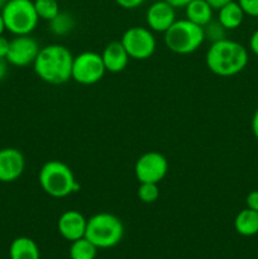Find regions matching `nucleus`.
<instances>
[{
  "mask_svg": "<svg viewBox=\"0 0 258 259\" xmlns=\"http://www.w3.org/2000/svg\"><path fill=\"white\" fill-rule=\"evenodd\" d=\"M73 56L62 45H48L40 48L33 68L38 77L51 85L67 82L72 72Z\"/></svg>",
  "mask_w": 258,
  "mask_h": 259,
  "instance_id": "f257e3e1",
  "label": "nucleus"
},
{
  "mask_svg": "<svg viewBox=\"0 0 258 259\" xmlns=\"http://www.w3.org/2000/svg\"><path fill=\"white\" fill-rule=\"evenodd\" d=\"M248 60L247 48L228 38L211 43L205 56L207 68L222 77H230L242 72L248 65Z\"/></svg>",
  "mask_w": 258,
  "mask_h": 259,
  "instance_id": "f03ea898",
  "label": "nucleus"
},
{
  "mask_svg": "<svg viewBox=\"0 0 258 259\" xmlns=\"http://www.w3.org/2000/svg\"><path fill=\"white\" fill-rule=\"evenodd\" d=\"M38 182L43 191L55 199H63L80 190L72 169L63 162L52 159L40 167Z\"/></svg>",
  "mask_w": 258,
  "mask_h": 259,
  "instance_id": "7ed1b4c3",
  "label": "nucleus"
},
{
  "mask_svg": "<svg viewBox=\"0 0 258 259\" xmlns=\"http://www.w3.org/2000/svg\"><path fill=\"white\" fill-rule=\"evenodd\" d=\"M124 225L116 215L99 212L88 219L85 238H88L98 249H108L121 242Z\"/></svg>",
  "mask_w": 258,
  "mask_h": 259,
  "instance_id": "20e7f679",
  "label": "nucleus"
},
{
  "mask_svg": "<svg viewBox=\"0 0 258 259\" xmlns=\"http://www.w3.org/2000/svg\"><path fill=\"white\" fill-rule=\"evenodd\" d=\"M163 34L166 47L177 55L194 53L205 42L202 27L190 22L186 18L176 20Z\"/></svg>",
  "mask_w": 258,
  "mask_h": 259,
  "instance_id": "39448f33",
  "label": "nucleus"
},
{
  "mask_svg": "<svg viewBox=\"0 0 258 259\" xmlns=\"http://www.w3.org/2000/svg\"><path fill=\"white\" fill-rule=\"evenodd\" d=\"M0 13L7 30L14 35L30 34L39 22L32 0H8Z\"/></svg>",
  "mask_w": 258,
  "mask_h": 259,
  "instance_id": "423d86ee",
  "label": "nucleus"
},
{
  "mask_svg": "<svg viewBox=\"0 0 258 259\" xmlns=\"http://www.w3.org/2000/svg\"><path fill=\"white\" fill-rule=\"evenodd\" d=\"M106 68L103 57L93 51H86L73 57L71 78L81 85H94L104 77Z\"/></svg>",
  "mask_w": 258,
  "mask_h": 259,
  "instance_id": "0eeeda50",
  "label": "nucleus"
},
{
  "mask_svg": "<svg viewBox=\"0 0 258 259\" xmlns=\"http://www.w3.org/2000/svg\"><path fill=\"white\" fill-rule=\"evenodd\" d=\"M120 42L128 52L129 57L139 61L152 57L157 47L153 32L144 27L128 28L121 35Z\"/></svg>",
  "mask_w": 258,
  "mask_h": 259,
  "instance_id": "6e6552de",
  "label": "nucleus"
},
{
  "mask_svg": "<svg viewBox=\"0 0 258 259\" xmlns=\"http://www.w3.org/2000/svg\"><path fill=\"white\" fill-rule=\"evenodd\" d=\"M168 172V162L158 152H147L136 162L134 174L139 182L159 184Z\"/></svg>",
  "mask_w": 258,
  "mask_h": 259,
  "instance_id": "1a4fd4ad",
  "label": "nucleus"
},
{
  "mask_svg": "<svg viewBox=\"0 0 258 259\" xmlns=\"http://www.w3.org/2000/svg\"><path fill=\"white\" fill-rule=\"evenodd\" d=\"M40 47L37 40L30 34L15 35L10 40L7 61L15 67H25L33 65L37 58Z\"/></svg>",
  "mask_w": 258,
  "mask_h": 259,
  "instance_id": "9d476101",
  "label": "nucleus"
},
{
  "mask_svg": "<svg viewBox=\"0 0 258 259\" xmlns=\"http://www.w3.org/2000/svg\"><path fill=\"white\" fill-rule=\"evenodd\" d=\"M176 20V9L164 0L154 2L146 13L147 25L152 32L164 33Z\"/></svg>",
  "mask_w": 258,
  "mask_h": 259,
  "instance_id": "9b49d317",
  "label": "nucleus"
},
{
  "mask_svg": "<svg viewBox=\"0 0 258 259\" xmlns=\"http://www.w3.org/2000/svg\"><path fill=\"white\" fill-rule=\"evenodd\" d=\"M25 169V158L17 148L0 149V182H14Z\"/></svg>",
  "mask_w": 258,
  "mask_h": 259,
  "instance_id": "f8f14e48",
  "label": "nucleus"
},
{
  "mask_svg": "<svg viewBox=\"0 0 258 259\" xmlns=\"http://www.w3.org/2000/svg\"><path fill=\"white\" fill-rule=\"evenodd\" d=\"M86 225H88V219L77 210L65 211L57 223L58 233L61 237L71 243L85 237Z\"/></svg>",
  "mask_w": 258,
  "mask_h": 259,
  "instance_id": "ddd939ff",
  "label": "nucleus"
},
{
  "mask_svg": "<svg viewBox=\"0 0 258 259\" xmlns=\"http://www.w3.org/2000/svg\"><path fill=\"white\" fill-rule=\"evenodd\" d=\"M101 57H103L106 71L111 73L121 72L128 66L129 58H131L120 40H114L106 45L101 53Z\"/></svg>",
  "mask_w": 258,
  "mask_h": 259,
  "instance_id": "4468645a",
  "label": "nucleus"
},
{
  "mask_svg": "<svg viewBox=\"0 0 258 259\" xmlns=\"http://www.w3.org/2000/svg\"><path fill=\"white\" fill-rule=\"evenodd\" d=\"M218 20L220 24L225 28L227 30L237 29L242 25L243 20H244V12L238 4V2H230L223 8L218 10Z\"/></svg>",
  "mask_w": 258,
  "mask_h": 259,
  "instance_id": "2eb2a0df",
  "label": "nucleus"
},
{
  "mask_svg": "<svg viewBox=\"0 0 258 259\" xmlns=\"http://www.w3.org/2000/svg\"><path fill=\"white\" fill-rule=\"evenodd\" d=\"M212 13L214 9L205 0H192L185 8L186 19L200 27H205L207 23L211 22Z\"/></svg>",
  "mask_w": 258,
  "mask_h": 259,
  "instance_id": "dca6fc26",
  "label": "nucleus"
},
{
  "mask_svg": "<svg viewBox=\"0 0 258 259\" xmlns=\"http://www.w3.org/2000/svg\"><path fill=\"white\" fill-rule=\"evenodd\" d=\"M39 255L37 243L28 237L17 238L10 244V259H39Z\"/></svg>",
  "mask_w": 258,
  "mask_h": 259,
  "instance_id": "f3484780",
  "label": "nucleus"
},
{
  "mask_svg": "<svg viewBox=\"0 0 258 259\" xmlns=\"http://www.w3.org/2000/svg\"><path fill=\"white\" fill-rule=\"evenodd\" d=\"M234 228L235 232L243 237H253L258 234V211L247 207L238 212L234 219Z\"/></svg>",
  "mask_w": 258,
  "mask_h": 259,
  "instance_id": "a211bd4d",
  "label": "nucleus"
},
{
  "mask_svg": "<svg viewBox=\"0 0 258 259\" xmlns=\"http://www.w3.org/2000/svg\"><path fill=\"white\" fill-rule=\"evenodd\" d=\"M75 18L68 12H60L50 20V30L56 37H65L75 29Z\"/></svg>",
  "mask_w": 258,
  "mask_h": 259,
  "instance_id": "6ab92c4d",
  "label": "nucleus"
},
{
  "mask_svg": "<svg viewBox=\"0 0 258 259\" xmlns=\"http://www.w3.org/2000/svg\"><path fill=\"white\" fill-rule=\"evenodd\" d=\"M68 253L71 259H95L98 254V248L88 238L83 237L72 242Z\"/></svg>",
  "mask_w": 258,
  "mask_h": 259,
  "instance_id": "aec40b11",
  "label": "nucleus"
},
{
  "mask_svg": "<svg viewBox=\"0 0 258 259\" xmlns=\"http://www.w3.org/2000/svg\"><path fill=\"white\" fill-rule=\"evenodd\" d=\"M33 3H34L35 12L39 19L47 20V22L53 19L61 12L57 0H34Z\"/></svg>",
  "mask_w": 258,
  "mask_h": 259,
  "instance_id": "412c9836",
  "label": "nucleus"
},
{
  "mask_svg": "<svg viewBox=\"0 0 258 259\" xmlns=\"http://www.w3.org/2000/svg\"><path fill=\"white\" fill-rule=\"evenodd\" d=\"M138 197L144 204H153L159 197L158 184H151V182H139Z\"/></svg>",
  "mask_w": 258,
  "mask_h": 259,
  "instance_id": "4be33fe9",
  "label": "nucleus"
},
{
  "mask_svg": "<svg viewBox=\"0 0 258 259\" xmlns=\"http://www.w3.org/2000/svg\"><path fill=\"white\" fill-rule=\"evenodd\" d=\"M202 29H204L205 40H209L211 43L219 42L227 38V29L220 24L219 20L212 19L205 27H202Z\"/></svg>",
  "mask_w": 258,
  "mask_h": 259,
  "instance_id": "5701e85b",
  "label": "nucleus"
},
{
  "mask_svg": "<svg viewBox=\"0 0 258 259\" xmlns=\"http://www.w3.org/2000/svg\"><path fill=\"white\" fill-rule=\"evenodd\" d=\"M245 15L258 18V0H238Z\"/></svg>",
  "mask_w": 258,
  "mask_h": 259,
  "instance_id": "b1692460",
  "label": "nucleus"
},
{
  "mask_svg": "<svg viewBox=\"0 0 258 259\" xmlns=\"http://www.w3.org/2000/svg\"><path fill=\"white\" fill-rule=\"evenodd\" d=\"M116 4L120 8L126 10H133L137 9V8L142 7V5L146 3V0H115Z\"/></svg>",
  "mask_w": 258,
  "mask_h": 259,
  "instance_id": "393cba45",
  "label": "nucleus"
},
{
  "mask_svg": "<svg viewBox=\"0 0 258 259\" xmlns=\"http://www.w3.org/2000/svg\"><path fill=\"white\" fill-rule=\"evenodd\" d=\"M245 204H247L248 209L254 210V211H258V190L250 191L249 194L247 195V199H245Z\"/></svg>",
  "mask_w": 258,
  "mask_h": 259,
  "instance_id": "a878e982",
  "label": "nucleus"
},
{
  "mask_svg": "<svg viewBox=\"0 0 258 259\" xmlns=\"http://www.w3.org/2000/svg\"><path fill=\"white\" fill-rule=\"evenodd\" d=\"M10 40L5 38L4 35H0V57L7 58L8 51H9Z\"/></svg>",
  "mask_w": 258,
  "mask_h": 259,
  "instance_id": "bb28decb",
  "label": "nucleus"
},
{
  "mask_svg": "<svg viewBox=\"0 0 258 259\" xmlns=\"http://www.w3.org/2000/svg\"><path fill=\"white\" fill-rule=\"evenodd\" d=\"M249 48L255 56H258V29H255L254 32H253V34L250 35Z\"/></svg>",
  "mask_w": 258,
  "mask_h": 259,
  "instance_id": "cd10ccee",
  "label": "nucleus"
},
{
  "mask_svg": "<svg viewBox=\"0 0 258 259\" xmlns=\"http://www.w3.org/2000/svg\"><path fill=\"white\" fill-rule=\"evenodd\" d=\"M205 2H206L214 10H219L220 8H223L224 5H227L228 3L233 2V0H205Z\"/></svg>",
  "mask_w": 258,
  "mask_h": 259,
  "instance_id": "c85d7f7f",
  "label": "nucleus"
},
{
  "mask_svg": "<svg viewBox=\"0 0 258 259\" xmlns=\"http://www.w3.org/2000/svg\"><path fill=\"white\" fill-rule=\"evenodd\" d=\"M164 2L168 3L169 5H172V7L175 8V9H181V8H186V5L189 4V3H191L192 0H164Z\"/></svg>",
  "mask_w": 258,
  "mask_h": 259,
  "instance_id": "c756f323",
  "label": "nucleus"
},
{
  "mask_svg": "<svg viewBox=\"0 0 258 259\" xmlns=\"http://www.w3.org/2000/svg\"><path fill=\"white\" fill-rule=\"evenodd\" d=\"M8 65H9V62L7 61V58L0 57V81L4 80L5 76H7Z\"/></svg>",
  "mask_w": 258,
  "mask_h": 259,
  "instance_id": "7c9ffc66",
  "label": "nucleus"
},
{
  "mask_svg": "<svg viewBox=\"0 0 258 259\" xmlns=\"http://www.w3.org/2000/svg\"><path fill=\"white\" fill-rule=\"evenodd\" d=\"M252 132L255 138L258 139V109L254 111L252 118Z\"/></svg>",
  "mask_w": 258,
  "mask_h": 259,
  "instance_id": "2f4dec72",
  "label": "nucleus"
},
{
  "mask_svg": "<svg viewBox=\"0 0 258 259\" xmlns=\"http://www.w3.org/2000/svg\"><path fill=\"white\" fill-rule=\"evenodd\" d=\"M7 30V28H5V23H4V19H3V15L2 13H0V35H3V33Z\"/></svg>",
  "mask_w": 258,
  "mask_h": 259,
  "instance_id": "473e14b6",
  "label": "nucleus"
},
{
  "mask_svg": "<svg viewBox=\"0 0 258 259\" xmlns=\"http://www.w3.org/2000/svg\"><path fill=\"white\" fill-rule=\"evenodd\" d=\"M7 2H8V0H0V10H2L3 8H4V5L7 4Z\"/></svg>",
  "mask_w": 258,
  "mask_h": 259,
  "instance_id": "72a5a7b5",
  "label": "nucleus"
}]
</instances>
